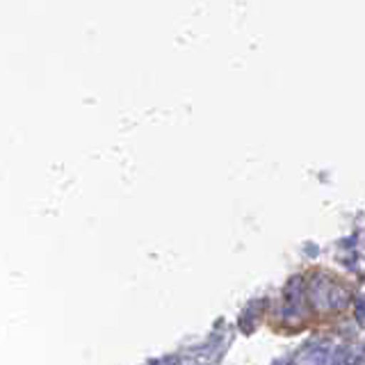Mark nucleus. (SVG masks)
I'll return each instance as SVG.
<instances>
[{"label":"nucleus","mask_w":365,"mask_h":365,"mask_svg":"<svg viewBox=\"0 0 365 365\" xmlns=\"http://www.w3.org/2000/svg\"><path fill=\"white\" fill-rule=\"evenodd\" d=\"M356 319H359L361 324H365V299H361L356 304Z\"/></svg>","instance_id":"nucleus-2"},{"label":"nucleus","mask_w":365,"mask_h":365,"mask_svg":"<svg viewBox=\"0 0 365 365\" xmlns=\"http://www.w3.org/2000/svg\"><path fill=\"white\" fill-rule=\"evenodd\" d=\"M277 365H285V363H277Z\"/></svg>","instance_id":"nucleus-3"},{"label":"nucleus","mask_w":365,"mask_h":365,"mask_svg":"<svg viewBox=\"0 0 365 365\" xmlns=\"http://www.w3.org/2000/svg\"><path fill=\"white\" fill-rule=\"evenodd\" d=\"M308 294H311V302L317 308H324V311H338V308L347 306L349 302V292L347 288L327 277V274H317V277L308 285Z\"/></svg>","instance_id":"nucleus-1"}]
</instances>
